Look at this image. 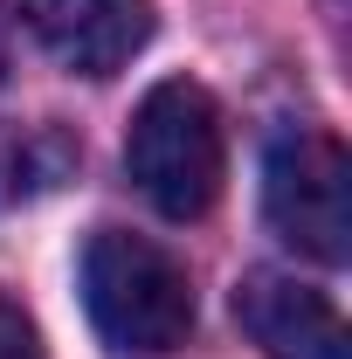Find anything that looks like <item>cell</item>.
<instances>
[{
	"label": "cell",
	"mask_w": 352,
	"mask_h": 359,
	"mask_svg": "<svg viewBox=\"0 0 352 359\" xmlns=\"http://www.w3.org/2000/svg\"><path fill=\"white\" fill-rule=\"evenodd\" d=\"M235 318L263 346V359H352L339 304L283 269H249L235 283Z\"/></svg>",
	"instance_id": "5"
},
{
	"label": "cell",
	"mask_w": 352,
	"mask_h": 359,
	"mask_svg": "<svg viewBox=\"0 0 352 359\" xmlns=\"http://www.w3.org/2000/svg\"><path fill=\"white\" fill-rule=\"evenodd\" d=\"M125 166H132V187L166 222H201L228 180V138H221L215 97L187 76L152 83L125 132Z\"/></svg>",
	"instance_id": "2"
},
{
	"label": "cell",
	"mask_w": 352,
	"mask_h": 359,
	"mask_svg": "<svg viewBox=\"0 0 352 359\" xmlns=\"http://www.w3.org/2000/svg\"><path fill=\"white\" fill-rule=\"evenodd\" d=\"M0 359H42V332L14 297H0Z\"/></svg>",
	"instance_id": "7"
},
{
	"label": "cell",
	"mask_w": 352,
	"mask_h": 359,
	"mask_svg": "<svg viewBox=\"0 0 352 359\" xmlns=\"http://www.w3.org/2000/svg\"><path fill=\"white\" fill-rule=\"evenodd\" d=\"M83 311L118 359H166L194 332V290L159 242L97 228L83 249Z\"/></svg>",
	"instance_id": "1"
},
{
	"label": "cell",
	"mask_w": 352,
	"mask_h": 359,
	"mask_svg": "<svg viewBox=\"0 0 352 359\" xmlns=\"http://www.w3.org/2000/svg\"><path fill=\"white\" fill-rule=\"evenodd\" d=\"M0 83H7V14H0Z\"/></svg>",
	"instance_id": "8"
},
{
	"label": "cell",
	"mask_w": 352,
	"mask_h": 359,
	"mask_svg": "<svg viewBox=\"0 0 352 359\" xmlns=\"http://www.w3.org/2000/svg\"><path fill=\"white\" fill-rule=\"evenodd\" d=\"M76 166V145L42 125V132H0V208H14V201H28V194H42L55 180Z\"/></svg>",
	"instance_id": "6"
},
{
	"label": "cell",
	"mask_w": 352,
	"mask_h": 359,
	"mask_svg": "<svg viewBox=\"0 0 352 359\" xmlns=\"http://www.w3.org/2000/svg\"><path fill=\"white\" fill-rule=\"evenodd\" d=\"M21 21L76 76H118L152 42V0H21Z\"/></svg>",
	"instance_id": "4"
},
{
	"label": "cell",
	"mask_w": 352,
	"mask_h": 359,
	"mask_svg": "<svg viewBox=\"0 0 352 359\" xmlns=\"http://www.w3.org/2000/svg\"><path fill=\"white\" fill-rule=\"evenodd\" d=\"M263 215L311 263L352 256V159L318 125H276L263 152Z\"/></svg>",
	"instance_id": "3"
}]
</instances>
